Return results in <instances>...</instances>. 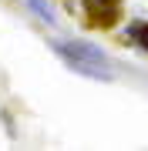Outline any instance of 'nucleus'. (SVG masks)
<instances>
[{"mask_svg":"<svg viewBox=\"0 0 148 151\" xmlns=\"http://www.w3.org/2000/svg\"><path fill=\"white\" fill-rule=\"evenodd\" d=\"M51 47H54V54L64 60L74 74H84V77H91V81H111V74H115V70H111V60L88 40H54Z\"/></svg>","mask_w":148,"mask_h":151,"instance_id":"nucleus-1","label":"nucleus"},{"mask_svg":"<svg viewBox=\"0 0 148 151\" xmlns=\"http://www.w3.org/2000/svg\"><path fill=\"white\" fill-rule=\"evenodd\" d=\"M27 7H30V10L37 14V17H40L44 24H51V27L57 24V14H54V7H51L47 0H27Z\"/></svg>","mask_w":148,"mask_h":151,"instance_id":"nucleus-2","label":"nucleus"},{"mask_svg":"<svg viewBox=\"0 0 148 151\" xmlns=\"http://www.w3.org/2000/svg\"><path fill=\"white\" fill-rule=\"evenodd\" d=\"M128 37H131L142 50H148V24L142 20H135V24H128Z\"/></svg>","mask_w":148,"mask_h":151,"instance_id":"nucleus-3","label":"nucleus"},{"mask_svg":"<svg viewBox=\"0 0 148 151\" xmlns=\"http://www.w3.org/2000/svg\"><path fill=\"white\" fill-rule=\"evenodd\" d=\"M88 7H91V10H98V7H101L104 17L111 20V17H115V10H118V0H88Z\"/></svg>","mask_w":148,"mask_h":151,"instance_id":"nucleus-4","label":"nucleus"}]
</instances>
